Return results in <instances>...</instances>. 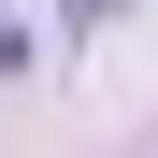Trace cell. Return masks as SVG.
Here are the masks:
<instances>
[{
	"label": "cell",
	"instance_id": "1",
	"mask_svg": "<svg viewBox=\"0 0 158 158\" xmlns=\"http://www.w3.org/2000/svg\"><path fill=\"white\" fill-rule=\"evenodd\" d=\"M58 15H72V29H101V15H115V0H58Z\"/></svg>",
	"mask_w": 158,
	"mask_h": 158
},
{
	"label": "cell",
	"instance_id": "2",
	"mask_svg": "<svg viewBox=\"0 0 158 158\" xmlns=\"http://www.w3.org/2000/svg\"><path fill=\"white\" fill-rule=\"evenodd\" d=\"M15 58H29V43H15V29H0V86H15Z\"/></svg>",
	"mask_w": 158,
	"mask_h": 158
}]
</instances>
